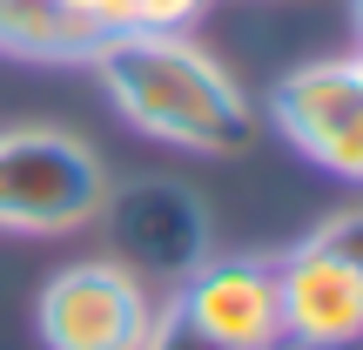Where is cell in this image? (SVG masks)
I'll return each mask as SVG.
<instances>
[{
    "instance_id": "cell-11",
    "label": "cell",
    "mask_w": 363,
    "mask_h": 350,
    "mask_svg": "<svg viewBox=\"0 0 363 350\" xmlns=\"http://www.w3.org/2000/svg\"><path fill=\"white\" fill-rule=\"evenodd\" d=\"M323 243H330V249H343V256L363 270V209H357V216H343V222H330V229H323Z\"/></svg>"
},
{
    "instance_id": "cell-5",
    "label": "cell",
    "mask_w": 363,
    "mask_h": 350,
    "mask_svg": "<svg viewBox=\"0 0 363 350\" xmlns=\"http://www.w3.org/2000/svg\"><path fill=\"white\" fill-rule=\"evenodd\" d=\"M276 297H283V344L303 350H343L363 344V270L323 236L276 263Z\"/></svg>"
},
{
    "instance_id": "cell-12",
    "label": "cell",
    "mask_w": 363,
    "mask_h": 350,
    "mask_svg": "<svg viewBox=\"0 0 363 350\" xmlns=\"http://www.w3.org/2000/svg\"><path fill=\"white\" fill-rule=\"evenodd\" d=\"M350 75H357V88H363V54H357V61H350Z\"/></svg>"
},
{
    "instance_id": "cell-10",
    "label": "cell",
    "mask_w": 363,
    "mask_h": 350,
    "mask_svg": "<svg viewBox=\"0 0 363 350\" xmlns=\"http://www.w3.org/2000/svg\"><path fill=\"white\" fill-rule=\"evenodd\" d=\"M67 7H74L94 34H128L135 27V0H67Z\"/></svg>"
},
{
    "instance_id": "cell-3",
    "label": "cell",
    "mask_w": 363,
    "mask_h": 350,
    "mask_svg": "<svg viewBox=\"0 0 363 350\" xmlns=\"http://www.w3.org/2000/svg\"><path fill=\"white\" fill-rule=\"evenodd\" d=\"M34 324L48 350H142L148 330H155V303H148V283L128 263L94 256V263H67V270L48 276Z\"/></svg>"
},
{
    "instance_id": "cell-8",
    "label": "cell",
    "mask_w": 363,
    "mask_h": 350,
    "mask_svg": "<svg viewBox=\"0 0 363 350\" xmlns=\"http://www.w3.org/2000/svg\"><path fill=\"white\" fill-rule=\"evenodd\" d=\"M94 27L81 21L67 0H0V48L27 54V61H88Z\"/></svg>"
},
{
    "instance_id": "cell-13",
    "label": "cell",
    "mask_w": 363,
    "mask_h": 350,
    "mask_svg": "<svg viewBox=\"0 0 363 350\" xmlns=\"http://www.w3.org/2000/svg\"><path fill=\"white\" fill-rule=\"evenodd\" d=\"M357 27H363V0H357Z\"/></svg>"
},
{
    "instance_id": "cell-2",
    "label": "cell",
    "mask_w": 363,
    "mask_h": 350,
    "mask_svg": "<svg viewBox=\"0 0 363 350\" xmlns=\"http://www.w3.org/2000/svg\"><path fill=\"white\" fill-rule=\"evenodd\" d=\"M108 209V175L81 135L7 128L0 135V229L54 236L81 229Z\"/></svg>"
},
{
    "instance_id": "cell-7",
    "label": "cell",
    "mask_w": 363,
    "mask_h": 350,
    "mask_svg": "<svg viewBox=\"0 0 363 350\" xmlns=\"http://www.w3.org/2000/svg\"><path fill=\"white\" fill-rule=\"evenodd\" d=\"M121 243L135 256V276H142V263L182 276L202 256V209L182 189H169V182H148V189H135L121 202Z\"/></svg>"
},
{
    "instance_id": "cell-9",
    "label": "cell",
    "mask_w": 363,
    "mask_h": 350,
    "mask_svg": "<svg viewBox=\"0 0 363 350\" xmlns=\"http://www.w3.org/2000/svg\"><path fill=\"white\" fill-rule=\"evenodd\" d=\"M195 13L202 0H135V27H155V34H182Z\"/></svg>"
},
{
    "instance_id": "cell-1",
    "label": "cell",
    "mask_w": 363,
    "mask_h": 350,
    "mask_svg": "<svg viewBox=\"0 0 363 350\" xmlns=\"http://www.w3.org/2000/svg\"><path fill=\"white\" fill-rule=\"evenodd\" d=\"M101 67L115 108L135 128L162 135L195 155H235L249 148V102L202 48L182 34H155V27H128V34H101L88 54Z\"/></svg>"
},
{
    "instance_id": "cell-6",
    "label": "cell",
    "mask_w": 363,
    "mask_h": 350,
    "mask_svg": "<svg viewBox=\"0 0 363 350\" xmlns=\"http://www.w3.org/2000/svg\"><path fill=\"white\" fill-rule=\"evenodd\" d=\"M175 310L222 350H283V297H276V263H208L189 270Z\"/></svg>"
},
{
    "instance_id": "cell-4",
    "label": "cell",
    "mask_w": 363,
    "mask_h": 350,
    "mask_svg": "<svg viewBox=\"0 0 363 350\" xmlns=\"http://www.w3.org/2000/svg\"><path fill=\"white\" fill-rule=\"evenodd\" d=\"M269 115L310 162H323L330 175L363 182V88L350 61H316L276 81Z\"/></svg>"
}]
</instances>
